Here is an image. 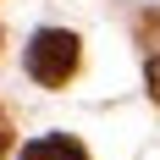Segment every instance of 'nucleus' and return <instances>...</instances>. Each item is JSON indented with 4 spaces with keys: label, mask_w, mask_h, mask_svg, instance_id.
I'll return each mask as SVG.
<instances>
[{
    "label": "nucleus",
    "mask_w": 160,
    "mask_h": 160,
    "mask_svg": "<svg viewBox=\"0 0 160 160\" xmlns=\"http://www.w3.org/2000/svg\"><path fill=\"white\" fill-rule=\"evenodd\" d=\"M28 72H33V83L61 88V83L78 72V33H66V28L33 33V44H28Z\"/></svg>",
    "instance_id": "1"
},
{
    "label": "nucleus",
    "mask_w": 160,
    "mask_h": 160,
    "mask_svg": "<svg viewBox=\"0 0 160 160\" xmlns=\"http://www.w3.org/2000/svg\"><path fill=\"white\" fill-rule=\"evenodd\" d=\"M6 149H11V122L0 116V155H6Z\"/></svg>",
    "instance_id": "5"
},
{
    "label": "nucleus",
    "mask_w": 160,
    "mask_h": 160,
    "mask_svg": "<svg viewBox=\"0 0 160 160\" xmlns=\"http://www.w3.org/2000/svg\"><path fill=\"white\" fill-rule=\"evenodd\" d=\"M22 160H88V155H83V144H78V138L50 132V138H33V144L22 149Z\"/></svg>",
    "instance_id": "2"
},
{
    "label": "nucleus",
    "mask_w": 160,
    "mask_h": 160,
    "mask_svg": "<svg viewBox=\"0 0 160 160\" xmlns=\"http://www.w3.org/2000/svg\"><path fill=\"white\" fill-rule=\"evenodd\" d=\"M138 39H160V11H144V17H138Z\"/></svg>",
    "instance_id": "3"
},
{
    "label": "nucleus",
    "mask_w": 160,
    "mask_h": 160,
    "mask_svg": "<svg viewBox=\"0 0 160 160\" xmlns=\"http://www.w3.org/2000/svg\"><path fill=\"white\" fill-rule=\"evenodd\" d=\"M144 83H149V94L160 99V50H155V55H149V66H144Z\"/></svg>",
    "instance_id": "4"
}]
</instances>
